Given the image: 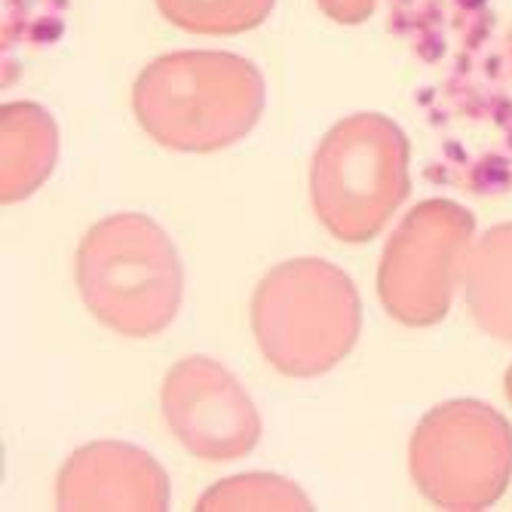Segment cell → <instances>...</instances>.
Listing matches in <instances>:
<instances>
[{
	"label": "cell",
	"instance_id": "52a82bcc",
	"mask_svg": "<svg viewBox=\"0 0 512 512\" xmlns=\"http://www.w3.org/2000/svg\"><path fill=\"white\" fill-rule=\"evenodd\" d=\"M163 417L175 439L203 460L246 457L261 439V417L224 365L181 359L163 381Z\"/></svg>",
	"mask_w": 512,
	"mask_h": 512
},
{
	"label": "cell",
	"instance_id": "8fae6325",
	"mask_svg": "<svg viewBox=\"0 0 512 512\" xmlns=\"http://www.w3.org/2000/svg\"><path fill=\"white\" fill-rule=\"evenodd\" d=\"M160 13L191 34H243L258 28L270 10L273 0H157Z\"/></svg>",
	"mask_w": 512,
	"mask_h": 512
},
{
	"label": "cell",
	"instance_id": "3957f363",
	"mask_svg": "<svg viewBox=\"0 0 512 512\" xmlns=\"http://www.w3.org/2000/svg\"><path fill=\"white\" fill-rule=\"evenodd\" d=\"M252 329L276 371L313 378L353 350L362 304L344 270L319 258H295L261 279L252 301Z\"/></svg>",
	"mask_w": 512,
	"mask_h": 512
},
{
	"label": "cell",
	"instance_id": "ba28073f",
	"mask_svg": "<svg viewBox=\"0 0 512 512\" xmlns=\"http://www.w3.org/2000/svg\"><path fill=\"white\" fill-rule=\"evenodd\" d=\"M169 479L160 463L123 442L74 451L59 476V509H166Z\"/></svg>",
	"mask_w": 512,
	"mask_h": 512
},
{
	"label": "cell",
	"instance_id": "8992f818",
	"mask_svg": "<svg viewBox=\"0 0 512 512\" xmlns=\"http://www.w3.org/2000/svg\"><path fill=\"white\" fill-rule=\"evenodd\" d=\"M473 215L451 200L417 206L384 249L381 301L405 325L424 329L445 319L460 279L467 276Z\"/></svg>",
	"mask_w": 512,
	"mask_h": 512
},
{
	"label": "cell",
	"instance_id": "277c9868",
	"mask_svg": "<svg viewBox=\"0 0 512 512\" xmlns=\"http://www.w3.org/2000/svg\"><path fill=\"white\" fill-rule=\"evenodd\" d=\"M405 132L381 114H353L329 129L313 157L310 197L344 243L375 240L411 191Z\"/></svg>",
	"mask_w": 512,
	"mask_h": 512
},
{
	"label": "cell",
	"instance_id": "9c48e42d",
	"mask_svg": "<svg viewBox=\"0 0 512 512\" xmlns=\"http://www.w3.org/2000/svg\"><path fill=\"white\" fill-rule=\"evenodd\" d=\"M4 135V203L31 197L56 166L59 132L40 105L13 102L0 117Z\"/></svg>",
	"mask_w": 512,
	"mask_h": 512
},
{
	"label": "cell",
	"instance_id": "6da1fadb",
	"mask_svg": "<svg viewBox=\"0 0 512 512\" xmlns=\"http://www.w3.org/2000/svg\"><path fill=\"white\" fill-rule=\"evenodd\" d=\"M132 108L145 132L172 151H221L264 111L261 71L234 53H169L135 80Z\"/></svg>",
	"mask_w": 512,
	"mask_h": 512
},
{
	"label": "cell",
	"instance_id": "7a4b0ae2",
	"mask_svg": "<svg viewBox=\"0 0 512 512\" xmlns=\"http://www.w3.org/2000/svg\"><path fill=\"white\" fill-rule=\"evenodd\" d=\"M77 286L89 313L123 338L163 332L181 307V261L166 230L120 212L86 230L77 249Z\"/></svg>",
	"mask_w": 512,
	"mask_h": 512
},
{
	"label": "cell",
	"instance_id": "7c38bea8",
	"mask_svg": "<svg viewBox=\"0 0 512 512\" xmlns=\"http://www.w3.org/2000/svg\"><path fill=\"white\" fill-rule=\"evenodd\" d=\"M197 509L209 512V509H313V506L307 494L292 482L279 476L252 473V476L224 479L200 500Z\"/></svg>",
	"mask_w": 512,
	"mask_h": 512
},
{
	"label": "cell",
	"instance_id": "30bf717a",
	"mask_svg": "<svg viewBox=\"0 0 512 512\" xmlns=\"http://www.w3.org/2000/svg\"><path fill=\"white\" fill-rule=\"evenodd\" d=\"M467 298L476 322L500 341H512V224L482 237L467 264Z\"/></svg>",
	"mask_w": 512,
	"mask_h": 512
},
{
	"label": "cell",
	"instance_id": "4fadbf2b",
	"mask_svg": "<svg viewBox=\"0 0 512 512\" xmlns=\"http://www.w3.org/2000/svg\"><path fill=\"white\" fill-rule=\"evenodd\" d=\"M319 10L335 19V22H344V25H353V22H362L371 16L378 0H316Z\"/></svg>",
	"mask_w": 512,
	"mask_h": 512
},
{
	"label": "cell",
	"instance_id": "5bb4252c",
	"mask_svg": "<svg viewBox=\"0 0 512 512\" xmlns=\"http://www.w3.org/2000/svg\"><path fill=\"white\" fill-rule=\"evenodd\" d=\"M506 396H509V402H512V368L506 371Z\"/></svg>",
	"mask_w": 512,
	"mask_h": 512
},
{
	"label": "cell",
	"instance_id": "5b68a950",
	"mask_svg": "<svg viewBox=\"0 0 512 512\" xmlns=\"http://www.w3.org/2000/svg\"><path fill=\"white\" fill-rule=\"evenodd\" d=\"M421 494L442 509H485L512 476V427L482 402L433 408L408 451Z\"/></svg>",
	"mask_w": 512,
	"mask_h": 512
}]
</instances>
